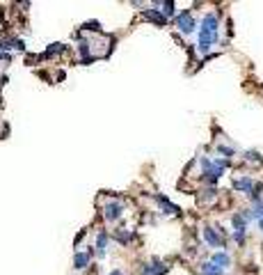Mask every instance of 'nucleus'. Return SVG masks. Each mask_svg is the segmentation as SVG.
<instances>
[{
	"label": "nucleus",
	"instance_id": "1",
	"mask_svg": "<svg viewBox=\"0 0 263 275\" xmlns=\"http://www.w3.org/2000/svg\"><path fill=\"white\" fill-rule=\"evenodd\" d=\"M215 42H217V16L215 14H206L202 21V30H199V51L206 53Z\"/></svg>",
	"mask_w": 263,
	"mask_h": 275
},
{
	"label": "nucleus",
	"instance_id": "18",
	"mask_svg": "<svg viewBox=\"0 0 263 275\" xmlns=\"http://www.w3.org/2000/svg\"><path fill=\"white\" fill-rule=\"evenodd\" d=\"M259 225H261V229H263V220H261V222H259Z\"/></svg>",
	"mask_w": 263,
	"mask_h": 275
},
{
	"label": "nucleus",
	"instance_id": "3",
	"mask_svg": "<svg viewBox=\"0 0 263 275\" xmlns=\"http://www.w3.org/2000/svg\"><path fill=\"white\" fill-rule=\"evenodd\" d=\"M121 213H124V206H121L119 202L105 204V209H103V215H105V220H117Z\"/></svg>",
	"mask_w": 263,
	"mask_h": 275
},
{
	"label": "nucleus",
	"instance_id": "8",
	"mask_svg": "<svg viewBox=\"0 0 263 275\" xmlns=\"http://www.w3.org/2000/svg\"><path fill=\"white\" fill-rule=\"evenodd\" d=\"M210 262L215 264V266H220L222 271L227 269L229 264H231V259H229V255L227 252H215V255H213V259H210Z\"/></svg>",
	"mask_w": 263,
	"mask_h": 275
},
{
	"label": "nucleus",
	"instance_id": "5",
	"mask_svg": "<svg viewBox=\"0 0 263 275\" xmlns=\"http://www.w3.org/2000/svg\"><path fill=\"white\" fill-rule=\"evenodd\" d=\"M165 271H167V266H165L162 262H158V259L142 266V275H160V273H165Z\"/></svg>",
	"mask_w": 263,
	"mask_h": 275
},
{
	"label": "nucleus",
	"instance_id": "14",
	"mask_svg": "<svg viewBox=\"0 0 263 275\" xmlns=\"http://www.w3.org/2000/svg\"><path fill=\"white\" fill-rule=\"evenodd\" d=\"M117 241H121V243L131 241V234H128V232H117Z\"/></svg>",
	"mask_w": 263,
	"mask_h": 275
},
{
	"label": "nucleus",
	"instance_id": "2",
	"mask_svg": "<svg viewBox=\"0 0 263 275\" xmlns=\"http://www.w3.org/2000/svg\"><path fill=\"white\" fill-rule=\"evenodd\" d=\"M176 25H179V30L181 32H192L195 30V18L190 16V12H181L179 16H176Z\"/></svg>",
	"mask_w": 263,
	"mask_h": 275
},
{
	"label": "nucleus",
	"instance_id": "7",
	"mask_svg": "<svg viewBox=\"0 0 263 275\" xmlns=\"http://www.w3.org/2000/svg\"><path fill=\"white\" fill-rule=\"evenodd\" d=\"M233 188H236V191H243V193H252L254 191V181H252L250 177H243V179L233 181Z\"/></svg>",
	"mask_w": 263,
	"mask_h": 275
},
{
	"label": "nucleus",
	"instance_id": "6",
	"mask_svg": "<svg viewBox=\"0 0 263 275\" xmlns=\"http://www.w3.org/2000/svg\"><path fill=\"white\" fill-rule=\"evenodd\" d=\"M90 259H92V250H87V252H78L76 257H73V266H76L78 271H83V269H87Z\"/></svg>",
	"mask_w": 263,
	"mask_h": 275
},
{
	"label": "nucleus",
	"instance_id": "10",
	"mask_svg": "<svg viewBox=\"0 0 263 275\" xmlns=\"http://www.w3.org/2000/svg\"><path fill=\"white\" fill-rule=\"evenodd\" d=\"M144 16L147 18H151L154 23H158V25H165V14H160V12H156V9H144Z\"/></svg>",
	"mask_w": 263,
	"mask_h": 275
},
{
	"label": "nucleus",
	"instance_id": "17",
	"mask_svg": "<svg viewBox=\"0 0 263 275\" xmlns=\"http://www.w3.org/2000/svg\"><path fill=\"white\" fill-rule=\"evenodd\" d=\"M110 275H124V273H121V271H112V273H110Z\"/></svg>",
	"mask_w": 263,
	"mask_h": 275
},
{
	"label": "nucleus",
	"instance_id": "9",
	"mask_svg": "<svg viewBox=\"0 0 263 275\" xmlns=\"http://www.w3.org/2000/svg\"><path fill=\"white\" fill-rule=\"evenodd\" d=\"M202 273L204 275H224V271H222L220 266H215L213 262H206V264H202Z\"/></svg>",
	"mask_w": 263,
	"mask_h": 275
},
{
	"label": "nucleus",
	"instance_id": "13",
	"mask_svg": "<svg viewBox=\"0 0 263 275\" xmlns=\"http://www.w3.org/2000/svg\"><path fill=\"white\" fill-rule=\"evenodd\" d=\"M162 7H165V9H162L165 16H172V14H174V2H162Z\"/></svg>",
	"mask_w": 263,
	"mask_h": 275
},
{
	"label": "nucleus",
	"instance_id": "11",
	"mask_svg": "<svg viewBox=\"0 0 263 275\" xmlns=\"http://www.w3.org/2000/svg\"><path fill=\"white\" fill-rule=\"evenodd\" d=\"M96 248H99V255H105V248H108V234L101 232L99 239H96Z\"/></svg>",
	"mask_w": 263,
	"mask_h": 275
},
{
	"label": "nucleus",
	"instance_id": "19",
	"mask_svg": "<svg viewBox=\"0 0 263 275\" xmlns=\"http://www.w3.org/2000/svg\"><path fill=\"white\" fill-rule=\"evenodd\" d=\"M261 220H263V218H261Z\"/></svg>",
	"mask_w": 263,
	"mask_h": 275
},
{
	"label": "nucleus",
	"instance_id": "15",
	"mask_svg": "<svg viewBox=\"0 0 263 275\" xmlns=\"http://www.w3.org/2000/svg\"><path fill=\"white\" fill-rule=\"evenodd\" d=\"M245 158H247V161H261V156H259L257 151H247Z\"/></svg>",
	"mask_w": 263,
	"mask_h": 275
},
{
	"label": "nucleus",
	"instance_id": "16",
	"mask_svg": "<svg viewBox=\"0 0 263 275\" xmlns=\"http://www.w3.org/2000/svg\"><path fill=\"white\" fill-rule=\"evenodd\" d=\"M217 151L224 156H233V149H229V147H217Z\"/></svg>",
	"mask_w": 263,
	"mask_h": 275
},
{
	"label": "nucleus",
	"instance_id": "4",
	"mask_svg": "<svg viewBox=\"0 0 263 275\" xmlns=\"http://www.w3.org/2000/svg\"><path fill=\"white\" fill-rule=\"evenodd\" d=\"M204 239L209 241V245H210V248H222V245H224L222 236H220V234H217L213 227H206V229H204Z\"/></svg>",
	"mask_w": 263,
	"mask_h": 275
},
{
	"label": "nucleus",
	"instance_id": "12",
	"mask_svg": "<svg viewBox=\"0 0 263 275\" xmlns=\"http://www.w3.org/2000/svg\"><path fill=\"white\" fill-rule=\"evenodd\" d=\"M233 239H236V243H245V229H236Z\"/></svg>",
	"mask_w": 263,
	"mask_h": 275
}]
</instances>
